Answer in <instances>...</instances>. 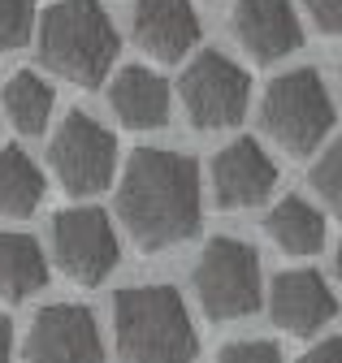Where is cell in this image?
Listing matches in <instances>:
<instances>
[{
  "label": "cell",
  "instance_id": "1",
  "mask_svg": "<svg viewBox=\"0 0 342 363\" xmlns=\"http://www.w3.org/2000/svg\"><path fill=\"white\" fill-rule=\"evenodd\" d=\"M121 225L143 251H160L187 242L199 230V169L191 156L139 147L126 160V177L117 191Z\"/></svg>",
  "mask_w": 342,
  "mask_h": 363
},
{
  "label": "cell",
  "instance_id": "2",
  "mask_svg": "<svg viewBox=\"0 0 342 363\" xmlns=\"http://www.w3.org/2000/svg\"><path fill=\"white\" fill-rule=\"evenodd\" d=\"M113 329L121 363H195V325L174 286L117 290Z\"/></svg>",
  "mask_w": 342,
  "mask_h": 363
},
{
  "label": "cell",
  "instance_id": "3",
  "mask_svg": "<svg viewBox=\"0 0 342 363\" xmlns=\"http://www.w3.org/2000/svg\"><path fill=\"white\" fill-rule=\"evenodd\" d=\"M39 57L44 65L78 86H100L117 61V30L100 0H57L39 22Z\"/></svg>",
  "mask_w": 342,
  "mask_h": 363
},
{
  "label": "cell",
  "instance_id": "4",
  "mask_svg": "<svg viewBox=\"0 0 342 363\" xmlns=\"http://www.w3.org/2000/svg\"><path fill=\"white\" fill-rule=\"evenodd\" d=\"M265 130L294 156L321 147L333 130V100L325 78L316 69H290L273 78L265 91Z\"/></svg>",
  "mask_w": 342,
  "mask_h": 363
},
{
  "label": "cell",
  "instance_id": "5",
  "mask_svg": "<svg viewBox=\"0 0 342 363\" xmlns=\"http://www.w3.org/2000/svg\"><path fill=\"white\" fill-rule=\"evenodd\" d=\"M195 294L212 320H238L265 303L260 255L243 238H212L195 259Z\"/></svg>",
  "mask_w": 342,
  "mask_h": 363
},
{
  "label": "cell",
  "instance_id": "6",
  "mask_svg": "<svg viewBox=\"0 0 342 363\" xmlns=\"http://www.w3.org/2000/svg\"><path fill=\"white\" fill-rule=\"evenodd\" d=\"M48 164L65 195H96L113 182L117 139L87 113H70L48 143Z\"/></svg>",
  "mask_w": 342,
  "mask_h": 363
},
{
  "label": "cell",
  "instance_id": "7",
  "mask_svg": "<svg viewBox=\"0 0 342 363\" xmlns=\"http://www.w3.org/2000/svg\"><path fill=\"white\" fill-rule=\"evenodd\" d=\"M178 96L187 104L191 125L199 130H226L247 113V96H251V78L243 65H234L226 52H199L182 82H178Z\"/></svg>",
  "mask_w": 342,
  "mask_h": 363
},
{
  "label": "cell",
  "instance_id": "8",
  "mask_svg": "<svg viewBox=\"0 0 342 363\" xmlns=\"http://www.w3.org/2000/svg\"><path fill=\"white\" fill-rule=\"evenodd\" d=\"M53 247L65 277L78 286H100L117 268V234L100 208H65L53 220Z\"/></svg>",
  "mask_w": 342,
  "mask_h": 363
},
{
  "label": "cell",
  "instance_id": "9",
  "mask_svg": "<svg viewBox=\"0 0 342 363\" xmlns=\"http://www.w3.org/2000/svg\"><path fill=\"white\" fill-rule=\"evenodd\" d=\"M26 359L31 363H100L104 342H100L96 315L78 303L44 307L26 333Z\"/></svg>",
  "mask_w": 342,
  "mask_h": 363
},
{
  "label": "cell",
  "instance_id": "10",
  "mask_svg": "<svg viewBox=\"0 0 342 363\" xmlns=\"http://www.w3.org/2000/svg\"><path fill=\"white\" fill-rule=\"evenodd\" d=\"M333 311H338V298H333V290L321 272L290 268V272H277L273 277L269 315H273L277 329H286L294 337H308V333H316L321 325L333 320Z\"/></svg>",
  "mask_w": 342,
  "mask_h": 363
},
{
  "label": "cell",
  "instance_id": "11",
  "mask_svg": "<svg viewBox=\"0 0 342 363\" xmlns=\"http://www.w3.org/2000/svg\"><path fill=\"white\" fill-rule=\"evenodd\" d=\"M277 182V164L255 139H238L212 160V191L221 208H255L265 203Z\"/></svg>",
  "mask_w": 342,
  "mask_h": 363
},
{
  "label": "cell",
  "instance_id": "12",
  "mask_svg": "<svg viewBox=\"0 0 342 363\" xmlns=\"http://www.w3.org/2000/svg\"><path fill=\"white\" fill-rule=\"evenodd\" d=\"M234 35L243 39V48L260 65L290 57L304 43V30H299L290 0H238L234 5Z\"/></svg>",
  "mask_w": 342,
  "mask_h": 363
},
{
  "label": "cell",
  "instance_id": "13",
  "mask_svg": "<svg viewBox=\"0 0 342 363\" xmlns=\"http://www.w3.org/2000/svg\"><path fill=\"white\" fill-rule=\"evenodd\" d=\"M199 13L191 0H139L135 5V39L156 61H182L199 43Z\"/></svg>",
  "mask_w": 342,
  "mask_h": 363
},
{
  "label": "cell",
  "instance_id": "14",
  "mask_svg": "<svg viewBox=\"0 0 342 363\" xmlns=\"http://www.w3.org/2000/svg\"><path fill=\"white\" fill-rule=\"evenodd\" d=\"M109 104L131 130H156L169 117V82L143 65L121 69L109 86Z\"/></svg>",
  "mask_w": 342,
  "mask_h": 363
},
{
  "label": "cell",
  "instance_id": "15",
  "mask_svg": "<svg viewBox=\"0 0 342 363\" xmlns=\"http://www.w3.org/2000/svg\"><path fill=\"white\" fill-rule=\"evenodd\" d=\"M44 286H48V259L39 242L26 234H0V298L22 303Z\"/></svg>",
  "mask_w": 342,
  "mask_h": 363
},
{
  "label": "cell",
  "instance_id": "16",
  "mask_svg": "<svg viewBox=\"0 0 342 363\" xmlns=\"http://www.w3.org/2000/svg\"><path fill=\"white\" fill-rule=\"evenodd\" d=\"M265 230H269V238H273L282 251H290V255H316V251L325 247V216H321L312 203L294 199V195H286V199L265 216Z\"/></svg>",
  "mask_w": 342,
  "mask_h": 363
},
{
  "label": "cell",
  "instance_id": "17",
  "mask_svg": "<svg viewBox=\"0 0 342 363\" xmlns=\"http://www.w3.org/2000/svg\"><path fill=\"white\" fill-rule=\"evenodd\" d=\"M44 203V173L22 147L0 152V216H31Z\"/></svg>",
  "mask_w": 342,
  "mask_h": 363
},
{
  "label": "cell",
  "instance_id": "18",
  "mask_svg": "<svg viewBox=\"0 0 342 363\" xmlns=\"http://www.w3.org/2000/svg\"><path fill=\"white\" fill-rule=\"evenodd\" d=\"M5 113L18 134H44V125L53 117V86L31 69L13 74L5 82Z\"/></svg>",
  "mask_w": 342,
  "mask_h": 363
},
{
  "label": "cell",
  "instance_id": "19",
  "mask_svg": "<svg viewBox=\"0 0 342 363\" xmlns=\"http://www.w3.org/2000/svg\"><path fill=\"white\" fill-rule=\"evenodd\" d=\"M35 0H0V52H13L31 39Z\"/></svg>",
  "mask_w": 342,
  "mask_h": 363
},
{
  "label": "cell",
  "instance_id": "20",
  "mask_svg": "<svg viewBox=\"0 0 342 363\" xmlns=\"http://www.w3.org/2000/svg\"><path fill=\"white\" fill-rule=\"evenodd\" d=\"M338 169H342V152L338 147H329L325 152V160L316 164V173H312V186L321 191V199L329 203V208H338L342 203V191H338Z\"/></svg>",
  "mask_w": 342,
  "mask_h": 363
},
{
  "label": "cell",
  "instance_id": "21",
  "mask_svg": "<svg viewBox=\"0 0 342 363\" xmlns=\"http://www.w3.org/2000/svg\"><path fill=\"white\" fill-rule=\"evenodd\" d=\"M217 363H282L273 342H230Z\"/></svg>",
  "mask_w": 342,
  "mask_h": 363
},
{
  "label": "cell",
  "instance_id": "22",
  "mask_svg": "<svg viewBox=\"0 0 342 363\" xmlns=\"http://www.w3.org/2000/svg\"><path fill=\"white\" fill-rule=\"evenodd\" d=\"M308 13H312L321 35H338L342 30V0H308Z\"/></svg>",
  "mask_w": 342,
  "mask_h": 363
},
{
  "label": "cell",
  "instance_id": "23",
  "mask_svg": "<svg viewBox=\"0 0 342 363\" xmlns=\"http://www.w3.org/2000/svg\"><path fill=\"white\" fill-rule=\"evenodd\" d=\"M299 363H342V342H338V337H325L316 350H308Z\"/></svg>",
  "mask_w": 342,
  "mask_h": 363
},
{
  "label": "cell",
  "instance_id": "24",
  "mask_svg": "<svg viewBox=\"0 0 342 363\" xmlns=\"http://www.w3.org/2000/svg\"><path fill=\"white\" fill-rule=\"evenodd\" d=\"M9 354H13V329H9L5 315H0V363H9Z\"/></svg>",
  "mask_w": 342,
  "mask_h": 363
}]
</instances>
